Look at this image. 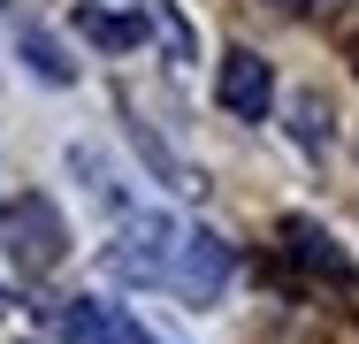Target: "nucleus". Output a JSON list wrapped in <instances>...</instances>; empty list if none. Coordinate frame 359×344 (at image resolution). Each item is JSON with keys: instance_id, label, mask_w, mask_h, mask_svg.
I'll return each mask as SVG.
<instances>
[{"instance_id": "9", "label": "nucleus", "mask_w": 359, "mask_h": 344, "mask_svg": "<svg viewBox=\"0 0 359 344\" xmlns=\"http://www.w3.org/2000/svg\"><path fill=\"white\" fill-rule=\"evenodd\" d=\"M298 138H306V145H321V138H329V107H321L313 92L298 100Z\"/></svg>"}, {"instance_id": "1", "label": "nucleus", "mask_w": 359, "mask_h": 344, "mask_svg": "<svg viewBox=\"0 0 359 344\" xmlns=\"http://www.w3.org/2000/svg\"><path fill=\"white\" fill-rule=\"evenodd\" d=\"M0 253H8V260H15L23 275L62 268V253H69V230H62L54 199L23 192V199H8V206H0Z\"/></svg>"}, {"instance_id": "12", "label": "nucleus", "mask_w": 359, "mask_h": 344, "mask_svg": "<svg viewBox=\"0 0 359 344\" xmlns=\"http://www.w3.org/2000/svg\"><path fill=\"white\" fill-rule=\"evenodd\" d=\"M0 314H8V291H0Z\"/></svg>"}, {"instance_id": "10", "label": "nucleus", "mask_w": 359, "mask_h": 344, "mask_svg": "<svg viewBox=\"0 0 359 344\" xmlns=\"http://www.w3.org/2000/svg\"><path fill=\"white\" fill-rule=\"evenodd\" d=\"M153 15H161V39H168V54H176V62H191V31H184L168 8H153Z\"/></svg>"}, {"instance_id": "3", "label": "nucleus", "mask_w": 359, "mask_h": 344, "mask_svg": "<svg viewBox=\"0 0 359 344\" xmlns=\"http://www.w3.org/2000/svg\"><path fill=\"white\" fill-rule=\"evenodd\" d=\"M168 283L191 298V306H215L222 283H229V245H222L215 230H184V245H176V268H168Z\"/></svg>"}, {"instance_id": "6", "label": "nucleus", "mask_w": 359, "mask_h": 344, "mask_svg": "<svg viewBox=\"0 0 359 344\" xmlns=\"http://www.w3.org/2000/svg\"><path fill=\"white\" fill-rule=\"evenodd\" d=\"M54 329L69 344H138L145 337L138 322H123V314L100 306V298H62V306H54Z\"/></svg>"}, {"instance_id": "7", "label": "nucleus", "mask_w": 359, "mask_h": 344, "mask_svg": "<svg viewBox=\"0 0 359 344\" xmlns=\"http://www.w3.org/2000/svg\"><path fill=\"white\" fill-rule=\"evenodd\" d=\"M76 31L92 39V46H107V54H130L145 39V15H115V8H76Z\"/></svg>"}, {"instance_id": "4", "label": "nucleus", "mask_w": 359, "mask_h": 344, "mask_svg": "<svg viewBox=\"0 0 359 344\" xmlns=\"http://www.w3.org/2000/svg\"><path fill=\"white\" fill-rule=\"evenodd\" d=\"M215 100L237 115V123H260L268 115V100H276V77H268V62L260 54H222V69H215Z\"/></svg>"}, {"instance_id": "5", "label": "nucleus", "mask_w": 359, "mask_h": 344, "mask_svg": "<svg viewBox=\"0 0 359 344\" xmlns=\"http://www.w3.org/2000/svg\"><path fill=\"white\" fill-rule=\"evenodd\" d=\"M283 253L298 260L306 275H321V283H337V291H352V260H344V245L321 230V222H306V214H290L283 222Z\"/></svg>"}, {"instance_id": "11", "label": "nucleus", "mask_w": 359, "mask_h": 344, "mask_svg": "<svg viewBox=\"0 0 359 344\" xmlns=\"http://www.w3.org/2000/svg\"><path fill=\"white\" fill-rule=\"evenodd\" d=\"M276 8H298V15H306V8H321V0H276Z\"/></svg>"}, {"instance_id": "2", "label": "nucleus", "mask_w": 359, "mask_h": 344, "mask_svg": "<svg viewBox=\"0 0 359 344\" xmlns=\"http://www.w3.org/2000/svg\"><path fill=\"white\" fill-rule=\"evenodd\" d=\"M176 245H184V230H176L168 214H138V222L123 230V245L107 253V268L130 275V283H168V268H176Z\"/></svg>"}, {"instance_id": "8", "label": "nucleus", "mask_w": 359, "mask_h": 344, "mask_svg": "<svg viewBox=\"0 0 359 344\" xmlns=\"http://www.w3.org/2000/svg\"><path fill=\"white\" fill-rule=\"evenodd\" d=\"M23 54H31V69H39L46 84H69V77H76V62L54 46V39H46V31H23Z\"/></svg>"}]
</instances>
